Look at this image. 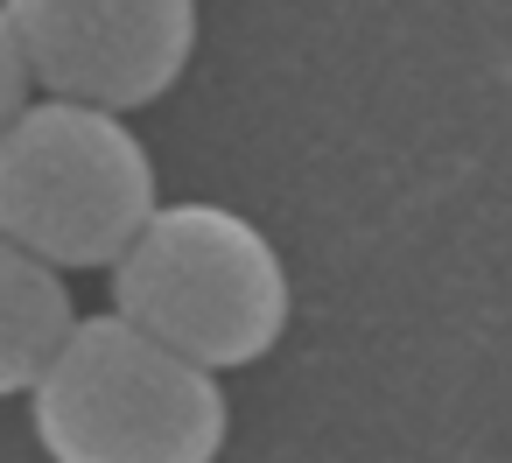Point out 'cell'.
Segmentation results:
<instances>
[{
  "mask_svg": "<svg viewBox=\"0 0 512 463\" xmlns=\"http://www.w3.org/2000/svg\"><path fill=\"white\" fill-rule=\"evenodd\" d=\"M113 316L204 372H239L288 330V267L253 218L162 204L113 260Z\"/></svg>",
  "mask_w": 512,
  "mask_h": 463,
  "instance_id": "obj_1",
  "label": "cell"
},
{
  "mask_svg": "<svg viewBox=\"0 0 512 463\" xmlns=\"http://www.w3.org/2000/svg\"><path fill=\"white\" fill-rule=\"evenodd\" d=\"M29 400L57 463H218L225 449L218 372L120 316H85Z\"/></svg>",
  "mask_w": 512,
  "mask_h": 463,
  "instance_id": "obj_2",
  "label": "cell"
},
{
  "mask_svg": "<svg viewBox=\"0 0 512 463\" xmlns=\"http://www.w3.org/2000/svg\"><path fill=\"white\" fill-rule=\"evenodd\" d=\"M155 211V162L120 113L43 99L0 134V239L43 267H113Z\"/></svg>",
  "mask_w": 512,
  "mask_h": 463,
  "instance_id": "obj_3",
  "label": "cell"
},
{
  "mask_svg": "<svg viewBox=\"0 0 512 463\" xmlns=\"http://www.w3.org/2000/svg\"><path fill=\"white\" fill-rule=\"evenodd\" d=\"M0 15L29 85L92 113L155 106L197 50V0H0Z\"/></svg>",
  "mask_w": 512,
  "mask_h": 463,
  "instance_id": "obj_4",
  "label": "cell"
},
{
  "mask_svg": "<svg viewBox=\"0 0 512 463\" xmlns=\"http://www.w3.org/2000/svg\"><path fill=\"white\" fill-rule=\"evenodd\" d=\"M78 330L71 288L57 267L0 239V393H36L64 337Z\"/></svg>",
  "mask_w": 512,
  "mask_h": 463,
  "instance_id": "obj_5",
  "label": "cell"
},
{
  "mask_svg": "<svg viewBox=\"0 0 512 463\" xmlns=\"http://www.w3.org/2000/svg\"><path fill=\"white\" fill-rule=\"evenodd\" d=\"M22 113H29V64H22V50L8 36V15H0V134H8Z\"/></svg>",
  "mask_w": 512,
  "mask_h": 463,
  "instance_id": "obj_6",
  "label": "cell"
}]
</instances>
